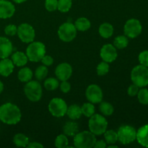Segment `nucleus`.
<instances>
[{
	"label": "nucleus",
	"mask_w": 148,
	"mask_h": 148,
	"mask_svg": "<svg viewBox=\"0 0 148 148\" xmlns=\"http://www.w3.org/2000/svg\"><path fill=\"white\" fill-rule=\"evenodd\" d=\"M106 147H108V148H117V147H118V146L115 145L114 144H111V145H108Z\"/></svg>",
	"instance_id": "obj_46"
},
{
	"label": "nucleus",
	"mask_w": 148,
	"mask_h": 148,
	"mask_svg": "<svg viewBox=\"0 0 148 148\" xmlns=\"http://www.w3.org/2000/svg\"><path fill=\"white\" fill-rule=\"evenodd\" d=\"M109 67L110 66L108 62L103 61L101 63L98 64V65L97 66V74L99 76H104L109 72Z\"/></svg>",
	"instance_id": "obj_35"
},
{
	"label": "nucleus",
	"mask_w": 148,
	"mask_h": 148,
	"mask_svg": "<svg viewBox=\"0 0 148 148\" xmlns=\"http://www.w3.org/2000/svg\"><path fill=\"white\" fill-rule=\"evenodd\" d=\"M40 61H41L43 65H45L46 66H51L53 63V59L51 56H49V55H45Z\"/></svg>",
	"instance_id": "obj_41"
},
{
	"label": "nucleus",
	"mask_w": 148,
	"mask_h": 148,
	"mask_svg": "<svg viewBox=\"0 0 148 148\" xmlns=\"http://www.w3.org/2000/svg\"><path fill=\"white\" fill-rule=\"evenodd\" d=\"M43 86L47 90L53 91L59 86V82L56 78L49 77L44 81Z\"/></svg>",
	"instance_id": "obj_30"
},
{
	"label": "nucleus",
	"mask_w": 148,
	"mask_h": 148,
	"mask_svg": "<svg viewBox=\"0 0 148 148\" xmlns=\"http://www.w3.org/2000/svg\"><path fill=\"white\" fill-rule=\"evenodd\" d=\"M72 6V0H58L57 10L61 12H67Z\"/></svg>",
	"instance_id": "obj_31"
},
{
	"label": "nucleus",
	"mask_w": 148,
	"mask_h": 148,
	"mask_svg": "<svg viewBox=\"0 0 148 148\" xmlns=\"http://www.w3.org/2000/svg\"><path fill=\"white\" fill-rule=\"evenodd\" d=\"M96 141V137L90 131L80 132L74 136V145L77 148L93 147Z\"/></svg>",
	"instance_id": "obj_4"
},
{
	"label": "nucleus",
	"mask_w": 148,
	"mask_h": 148,
	"mask_svg": "<svg viewBox=\"0 0 148 148\" xmlns=\"http://www.w3.org/2000/svg\"><path fill=\"white\" fill-rule=\"evenodd\" d=\"M3 90H4V84L0 80V94L3 92Z\"/></svg>",
	"instance_id": "obj_45"
},
{
	"label": "nucleus",
	"mask_w": 148,
	"mask_h": 148,
	"mask_svg": "<svg viewBox=\"0 0 148 148\" xmlns=\"http://www.w3.org/2000/svg\"><path fill=\"white\" fill-rule=\"evenodd\" d=\"M17 34L22 42L30 43L34 40L36 32L31 25L28 23H22L17 27Z\"/></svg>",
	"instance_id": "obj_11"
},
{
	"label": "nucleus",
	"mask_w": 148,
	"mask_h": 148,
	"mask_svg": "<svg viewBox=\"0 0 148 148\" xmlns=\"http://www.w3.org/2000/svg\"><path fill=\"white\" fill-rule=\"evenodd\" d=\"M139 88H139L137 85H136L135 84L133 83L132 85H131L128 88V90H127V93H128V95L131 97L136 96L139 92Z\"/></svg>",
	"instance_id": "obj_39"
},
{
	"label": "nucleus",
	"mask_w": 148,
	"mask_h": 148,
	"mask_svg": "<svg viewBox=\"0 0 148 148\" xmlns=\"http://www.w3.org/2000/svg\"><path fill=\"white\" fill-rule=\"evenodd\" d=\"M106 147H107V143H106V141L101 140H98V141L95 142L93 147H95V148H106Z\"/></svg>",
	"instance_id": "obj_42"
},
{
	"label": "nucleus",
	"mask_w": 148,
	"mask_h": 148,
	"mask_svg": "<svg viewBox=\"0 0 148 148\" xmlns=\"http://www.w3.org/2000/svg\"><path fill=\"white\" fill-rule=\"evenodd\" d=\"M131 79L139 88L148 85V67L140 64L134 66L131 72Z\"/></svg>",
	"instance_id": "obj_5"
},
{
	"label": "nucleus",
	"mask_w": 148,
	"mask_h": 148,
	"mask_svg": "<svg viewBox=\"0 0 148 148\" xmlns=\"http://www.w3.org/2000/svg\"><path fill=\"white\" fill-rule=\"evenodd\" d=\"M100 56L103 61L108 62V64L114 62L116 59L118 53L116 49L113 44H105L101 48L100 51Z\"/></svg>",
	"instance_id": "obj_13"
},
{
	"label": "nucleus",
	"mask_w": 148,
	"mask_h": 148,
	"mask_svg": "<svg viewBox=\"0 0 148 148\" xmlns=\"http://www.w3.org/2000/svg\"><path fill=\"white\" fill-rule=\"evenodd\" d=\"M27 147L28 148H43V145L38 142H33V143H29Z\"/></svg>",
	"instance_id": "obj_43"
},
{
	"label": "nucleus",
	"mask_w": 148,
	"mask_h": 148,
	"mask_svg": "<svg viewBox=\"0 0 148 148\" xmlns=\"http://www.w3.org/2000/svg\"><path fill=\"white\" fill-rule=\"evenodd\" d=\"M118 141L123 145H128L136 140L137 130L130 125H122L117 132Z\"/></svg>",
	"instance_id": "obj_7"
},
{
	"label": "nucleus",
	"mask_w": 148,
	"mask_h": 148,
	"mask_svg": "<svg viewBox=\"0 0 148 148\" xmlns=\"http://www.w3.org/2000/svg\"><path fill=\"white\" fill-rule=\"evenodd\" d=\"M69 144L67 136L64 134H61L56 137L55 139L54 145L55 147L58 148H65Z\"/></svg>",
	"instance_id": "obj_32"
},
{
	"label": "nucleus",
	"mask_w": 148,
	"mask_h": 148,
	"mask_svg": "<svg viewBox=\"0 0 148 148\" xmlns=\"http://www.w3.org/2000/svg\"><path fill=\"white\" fill-rule=\"evenodd\" d=\"M137 98L139 102L143 105H148V90L146 88H142L139 90L137 93Z\"/></svg>",
	"instance_id": "obj_34"
},
{
	"label": "nucleus",
	"mask_w": 148,
	"mask_h": 148,
	"mask_svg": "<svg viewBox=\"0 0 148 148\" xmlns=\"http://www.w3.org/2000/svg\"><path fill=\"white\" fill-rule=\"evenodd\" d=\"M114 29L111 24L108 23H104L100 25L98 32L100 36L103 38H109L114 34Z\"/></svg>",
	"instance_id": "obj_21"
},
{
	"label": "nucleus",
	"mask_w": 148,
	"mask_h": 148,
	"mask_svg": "<svg viewBox=\"0 0 148 148\" xmlns=\"http://www.w3.org/2000/svg\"><path fill=\"white\" fill-rule=\"evenodd\" d=\"M15 12V7L8 0H0V18L8 19Z\"/></svg>",
	"instance_id": "obj_15"
},
{
	"label": "nucleus",
	"mask_w": 148,
	"mask_h": 148,
	"mask_svg": "<svg viewBox=\"0 0 148 148\" xmlns=\"http://www.w3.org/2000/svg\"><path fill=\"white\" fill-rule=\"evenodd\" d=\"M13 46L7 38L0 37V59L8 58L12 54Z\"/></svg>",
	"instance_id": "obj_16"
},
{
	"label": "nucleus",
	"mask_w": 148,
	"mask_h": 148,
	"mask_svg": "<svg viewBox=\"0 0 148 148\" xmlns=\"http://www.w3.org/2000/svg\"><path fill=\"white\" fill-rule=\"evenodd\" d=\"M64 134L69 137H74L79 132V126L75 121H71L65 123L63 127Z\"/></svg>",
	"instance_id": "obj_20"
},
{
	"label": "nucleus",
	"mask_w": 148,
	"mask_h": 148,
	"mask_svg": "<svg viewBox=\"0 0 148 148\" xmlns=\"http://www.w3.org/2000/svg\"><path fill=\"white\" fill-rule=\"evenodd\" d=\"M136 140L142 146L148 147V124L143 126L137 130Z\"/></svg>",
	"instance_id": "obj_18"
},
{
	"label": "nucleus",
	"mask_w": 148,
	"mask_h": 148,
	"mask_svg": "<svg viewBox=\"0 0 148 148\" xmlns=\"http://www.w3.org/2000/svg\"><path fill=\"white\" fill-rule=\"evenodd\" d=\"M75 26L79 31H86L91 27V23L86 17H79L75 21Z\"/></svg>",
	"instance_id": "obj_24"
},
{
	"label": "nucleus",
	"mask_w": 148,
	"mask_h": 148,
	"mask_svg": "<svg viewBox=\"0 0 148 148\" xmlns=\"http://www.w3.org/2000/svg\"><path fill=\"white\" fill-rule=\"evenodd\" d=\"M46 46L42 42L33 41L26 49V55L30 62H38L46 55Z\"/></svg>",
	"instance_id": "obj_3"
},
{
	"label": "nucleus",
	"mask_w": 148,
	"mask_h": 148,
	"mask_svg": "<svg viewBox=\"0 0 148 148\" xmlns=\"http://www.w3.org/2000/svg\"><path fill=\"white\" fill-rule=\"evenodd\" d=\"M13 143L18 147H27L29 144V139L24 134L18 133L13 137Z\"/></svg>",
	"instance_id": "obj_25"
},
{
	"label": "nucleus",
	"mask_w": 148,
	"mask_h": 148,
	"mask_svg": "<svg viewBox=\"0 0 148 148\" xmlns=\"http://www.w3.org/2000/svg\"><path fill=\"white\" fill-rule=\"evenodd\" d=\"M81 110H82V115H84L86 117H88V118H90L91 116L93 115L95 111V108L93 103L90 102L85 103L81 106Z\"/></svg>",
	"instance_id": "obj_29"
},
{
	"label": "nucleus",
	"mask_w": 148,
	"mask_h": 148,
	"mask_svg": "<svg viewBox=\"0 0 148 148\" xmlns=\"http://www.w3.org/2000/svg\"><path fill=\"white\" fill-rule=\"evenodd\" d=\"M58 0H46L45 8L49 12H54L57 10Z\"/></svg>",
	"instance_id": "obj_36"
},
{
	"label": "nucleus",
	"mask_w": 148,
	"mask_h": 148,
	"mask_svg": "<svg viewBox=\"0 0 148 148\" xmlns=\"http://www.w3.org/2000/svg\"><path fill=\"white\" fill-rule=\"evenodd\" d=\"M77 30L72 23H64L58 29V36L64 42H71L75 38Z\"/></svg>",
	"instance_id": "obj_9"
},
{
	"label": "nucleus",
	"mask_w": 148,
	"mask_h": 148,
	"mask_svg": "<svg viewBox=\"0 0 148 148\" xmlns=\"http://www.w3.org/2000/svg\"><path fill=\"white\" fill-rule=\"evenodd\" d=\"M22 114L17 106L6 103L0 106V121L8 125H14L21 120Z\"/></svg>",
	"instance_id": "obj_1"
},
{
	"label": "nucleus",
	"mask_w": 148,
	"mask_h": 148,
	"mask_svg": "<svg viewBox=\"0 0 148 148\" xmlns=\"http://www.w3.org/2000/svg\"><path fill=\"white\" fill-rule=\"evenodd\" d=\"M138 59L140 64L148 67V50L142 51L141 53L139 54Z\"/></svg>",
	"instance_id": "obj_38"
},
{
	"label": "nucleus",
	"mask_w": 148,
	"mask_h": 148,
	"mask_svg": "<svg viewBox=\"0 0 148 148\" xmlns=\"http://www.w3.org/2000/svg\"><path fill=\"white\" fill-rule=\"evenodd\" d=\"M48 72V68L45 65H41L36 68V71H35V77L38 80H43V79L47 77Z\"/></svg>",
	"instance_id": "obj_33"
},
{
	"label": "nucleus",
	"mask_w": 148,
	"mask_h": 148,
	"mask_svg": "<svg viewBox=\"0 0 148 148\" xmlns=\"http://www.w3.org/2000/svg\"><path fill=\"white\" fill-rule=\"evenodd\" d=\"M55 75L59 80H68L72 75V66L66 62L59 64L55 69Z\"/></svg>",
	"instance_id": "obj_14"
},
{
	"label": "nucleus",
	"mask_w": 148,
	"mask_h": 148,
	"mask_svg": "<svg viewBox=\"0 0 148 148\" xmlns=\"http://www.w3.org/2000/svg\"><path fill=\"white\" fill-rule=\"evenodd\" d=\"M143 30V26L140 20L132 18L126 22L124 27V35L130 38H135L140 36Z\"/></svg>",
	"instance_id": "obj_10"
},
{
	"label": "nucleus",
	"mask_w": 148,
	"mask_h": 148,
	"mask_svg": "<svg viewBox=\"0 0 148 148\" xmlns=\"http://www.w3.org/2000/svg\"><path fill=\"white\" fill-rule=\"evenodd\" d=\"M89 131L96 135H102L107 130L108 121L103 115L99 114H94L90 117L88 121Z\"/></svg>",
	"instance_id": "obj_2"
},
{
	"label": "nucleus",
	"mask_w": 148,
	"mask_h": 148,
	"mask_svg": "<svg viewBox=\"0 0 148 148\" xmlns=\"http://www.w3.org/2000/svg\"><path fill=\"white\" fill-rule=\"evenodd\" d=\"M66 114L70 119L74 120V121L79 119L82 115L81 107L77 105V104H73V105L69 106L67 108Z\"/></svg>",
	"instance_id": "obj_22"
},
{
	"label": "nucleus",
	"mask_w": 148,
	"mask_h": 148,
	"mask_svg": "<svg viewBox=\"0 0 148 148\" xmlns=\"http://www.w3.org/2000/svg\"><path fill=\"white\" fill-rule=\"evenodd\" d=\"M99 110L103 115L107 116H111L114 112V106L110 103L105 102V101H101L100 103Z\"/></svg>",
	"instance_id": "obj_26"
},
{
	"label": "nucleus",
	"mask_w": 148,
	"mask_h": 148,
	"mask_svg": "<svg viewBox=\"0 0 148 148\" xmlns=\"http://www.w3.org/2000/svg\"><path fill=\"white\" fill-rule=\"evenodd\" d=\"M12 1L16 4H22V3L25 2L27 0H12Z\"/></svg>",
	"instance_id": "obj_44"
},
{
	"label": "nucleus",
	"mask_w": 148,
	"mask_h": 148,
	"mask_svg": "<svg viewBox=\"0 0 148 148\" xmlns=\"http://www.w3.org/2000/svg\"><path fill=\"white\" fill-rule=\"evenodd\" d=\"M17 27L15 25L10 24L7 25L4 28V33L9 36H14L17 34Z\"/></svg>",
	"instance_id": "obj_37"
},
{
	"label": "nucleus",
	"mask_w": 148,
	"mask_h": 148,
	"mask_svg": "<svg viewBox=\"0 0 148 148\" xmlns=\"http://www.w3.org/2000/svg\"><path fill=\"white\" fill-rule=\"evenodd\" d=\"M11 60L12 61L14 66H19V67L25 66L29 61L26 53L22 51H16L15 53L12 54Z\"/></svg>",
	"instance_id": "obj_19"
},
{
	"label": "nucleus",
	"mask_w": 148,
	"mask_h": 148,
	"mask_svg": "<svg viewBox=\"0 0 148 148\" xmlns=\"http://www.w3.org/2000/svg\"><path fill=\"white\" fill-rule=\"evenodd\" d=\"M48 108L52 116L56 118H60L66 114L68 106L64 100L60 98H54L51 100Z\"/></svg>",
	"instance_id": "obj_8"
},
{
	"label": "nucleus",
	"mask_w": 148,
	"mask_h": 148,
	"mask_svg": "<svg viewBox=\"0 0 148 148\" xmlns=\"http://www.w3.org/2000/svg\"><path fill=\"white\" fill-rule=\"evenodd\" d=\"M14 64L8 58L1 59L0 61V75L3 77H8L14 71Z\"/></svg>",
	"instance_id": "obj_17"
},
{
	"label": "nucleus",
	"mask_w": 148,
	"mask_h": 148,
	"mask_svg": "<svg viewBox=\"0 0 148 148\" xmlns=\"http://www.w3.org/2000/svg\"><path fill=\"white\" fill-rule=\"evenodd\" d=\"M59 87H60L61 91L64 93H67L71 90V85L67 80L62 81L61 84H59Z\"/></svg>",
	"instance_id": "obj_40"
},
{
	"label": "nucleus",
	"mask_w": 148,
	"mask_h": 148,
	"mask_svg": "<svg viewBox=\"0 0 148 148\" xmlns=\"http://www.w3.org/2000/svg\"><path fill=\"white\" fill-rule=\"evenodd\" d=\"M104 138H105L106 143L108 145L115 144L117 141H118V135H117V132L112 130H106L105 132L103 133Z\"/></svg>",
	"instance_id": "obj_28"
},
{
	"label": "nucleus",
	"mask_w": 148,
	"mask_h": 148,
	"mask_svg": "<svg viewBox=\"0 0 148 148\" xmlns=\"http://www.w3.org/2000/svg\"><path fill=\"white\" fill-rule=\"evenodd\" d=\"M129 44L128 38L126 36H118L114 38V46L116 49H125Z\"/></svg>",
	"instance_id": "obj_27"
},
{
	"label": "nucleus",
	"mask_w": 148,
	"mask_h": 148,
	"mask_svg": "<svg viewBox=\"0 0 148 148\" xmlns=\"http://www.w3.org/2000/svg\"><path fill=\"white\" fill-rule=\"evenodd\" d=\"M33 71L29 67H23L19 70L17 74V77L19 80L22 82H27L33 78Z\"/></svg>",
	"instance_id": "obj_23"
},
{
	"label": "nucleus",
	"mask_w": 148,
	"mask_h": 148,
	"mask_svg": "<svg viewBox=\"0 0 148 148\" xmlns=\"http://www.w3.org/2000/svg\"><path fill=\"white\" fill-rule=\"evenodd\" d=\"M85 96L92 103H100L103 101V93L101 87L95 84L90 85L85 90Z\"/></svg>",
	"instance_id": "obj_12"
},
{
	"label": "nucleus",
	"mask_w": 148,
	"mask_h": 148,
	"mask_svg": "<svg viewBox=\"0 0 148 148\" xmlns=\"http://www.w3.org/2000/svg\"><path fill=\"white\" fill-rule=\"evenodd\" d=\"M24 92L29 101L38 102L41 99L43 90L40 84L38 81L30 80L26 82L24 87Z\"/></svg>",
	"instance_id": "obj_6"
}]
</instances>
